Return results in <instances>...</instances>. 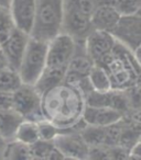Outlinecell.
Returning a JSON list of instances; mask_svg holds the SVG:
<instances>
[{
	"label": "cell",
	"mask_w": 141,
	"mask_h": 160,
	"mask_svg": "<svg viewBox=\"0 0 141 160\" xmlns=\"http://www.w3.org/2000/svg\"><path fill=\"white\" fill-rule=\"evenodd\" d=\"M85 108L84 94L66 82L55 86L42 94L43 116L62 131L79 123L83 118Z\"/></svg>",
	"instance_id": "obj_1"
},
{
	"label": "cell",
	"mask_w": 141,
	"mask_h": 160,
	"mask_svg": "<svg viewBox=\"0 0 141 160\" xmlns=\"http://www.w3.org/2000/svg\"><path fill=\"white\" fill-rule=\"evenodd\" d=\"M63 0H35V22L30 36L49 42L62 32Z\"/></svg>",
	"instance_id": "obj_2"
},
{
	"label": "cell",
	"mask_w": 141,
	"mask_h": 160,
	"mask_svg": "<svg viewBox=\"0 0 141 160\" xmlns=\"http://www.w3.org/2000/svg\"><path fill=\"white\" fill-rule=\"evenodd\" d=\"M47 42L30 36L18 72L23 83L33 85L46 67Z\"/></svg>",
	"instance_id": "obj_3"
},
{
	"label": "cell",
	"mask_w": 141,
	"mask_h": 160,
	"mask_svg": "<svg viewBox=\"0 0 141 160\" xmlns=\"http://www.w3.org/2000/svg\"><path fill=\"white\" fill-rule=\"evenodd\" d=\"M12 109L17 111L24 120L38 121L44 118L42 113V94L33 85L22 83L12 93Z\"/></svg>",
	"instance_id": "obj_4"
},
{
	"label": "cell",
	"mask_w": 141,
	"mask_h": 160,
	"mask_svg": "<svg viewBox=\"0 0 141 160\" xmlns=\"http://www.w3.org/2000/svg\"><path fill=\"white\" fill-rule=\"evenodd\" d=\"M76 48V41L69 34L61 32L47 42L46 66L66 68Z\"/></svg>",
	"instance_id": "obj_5"
},
{
	"label": "cell",
	"mask_w": 141,
	"mask_h": 160,
	"mask_svg": "<svg viewBox=\"0 0 141 160\" xmlns=\"http://www.w3.org/2000/svg\"><path fill=\"white\" fill-rule=\"evenodd\" d=\"M54 145L63 153L65 159L85 160L89 156V146L82 136L81 132L62 131L55 139Z\"/></svg>",
	"instance_id": "obj_6"
},
{
	"label": "cell",
	"mask_w": 141,
	"mask_h": 160,
	"mask_svg": "<svg viewBox=\"0 0 141 160\" xmlns=\"http://www.w3.org/2000/svg\"><path fill=\"white\" fill-rule=\"evenodd\" d=\"M63 6L64 9H63L62 32L73 36L75 41L86 40L88 34L94 30L90 17L64 2Z\"/></svg>",
	"instance_id": "obj_7"
},
{
	"label": "cell",
	"mask_w": 141,
	"mask_h": 160,
	"mask_svg": "<svg viewBox=\"0 0 141 160\" xmlns=\"http://www.w3.org/2000/svg\"><path fill=\"white\" fill-rule=\"evenodd\" d=\"M116 38L130 49L141 43V14L122 16L119 24L112 32Z\"/></svg>",
	"instance_id": "obj_8"
},
{
	"label": "cell",
	"mask_w": 141,
	"mask_h": 160,
	"mask_svg": "<svg viewBox=\"0 0 141 160\" xmlns=\"http://www.w3.org/2000/svg\"><path fill=\"white\" fill-rule=\"evenodd\" d=\"M30 40V35L24 33L19 29H16L11 33V35L0 45L7 57L9 67L18 71L21 60L24 55L28 42Z\"/></svg>",
	"instance_id": "obj_9"
},
{
	"label": "cell",
	"mask_w": 141,
	"mask_h": 160,
	"mask_svg": "<svg viewBox=\"0 0 141 160\" xmlns=\"http://www.w3.org/2000/svg\"><path fill=\"white\" fill-rule=\"evenodd\" d=\"M9 10L17 29L31 35L35 22V0H12Z\"/></svg>",
	"instance_id": "obj_10"
},
{
	"label": "cell",
	"mask_w": 141,
	"mask_h": 160,
	"mask_svg": "<svg viewBox=\"0 0 141 160\" xmlns=\"http://www.w3.org/2000/svg\"><path fill=\"white\" fill-rule=\"evenodd\" d=\"M117 38L111 32L93 30L85 40V46L88 55L95 62H98L103 56L110 53L114 49Z\"/></svg>",
	"instance_id": "obj_11"
},
{
	"label": "cell",
	"mask_w": 141,
	"mask_h": 160,
	"mask_svg": "<svg viewBox=\"0 0 141 160\" xmlns=\"http://www.w3.org/2000/svg\"><path fill=\"white\" fill-rule=\"evenodd\" d=\"M83 118L88 125L106 127L121 121L123 118V114L112 108L86 105Z\"/></svg>",
	"instance_id": "obj_12"
},
{
	"label": "cell",
	"mask_w": 141,
	"mask_h": 160,
	"mask_svg": "<svg viewBox=\"0 0 141 160\" xmlns=\"http://www.w3.org/2000/svg\"><path fill=\"white\" fill-rule=\"evenodd\" d=\"M121 17L122 14L118 9L111 7V6L100 3L90 17L93 29L112 33L120 22Z\"/></svg>",
	"instance_id": "obj_13"
},
{
	"label": "cell",
	"mask_w": 141,
	"mask_h": 160,
	"mask_svg": "<svg viewBox=\"0 0 141 160\" xmlns=\"http://www.w3.org/2000/svg\"><path fill=\"white\" fill-rule=\"evenodd\" d=\"M66 70V68H55V67L46 66L39 79L36 80V82L34 83V87L41 94H43L47 90L64 82Z\"/></svg>",
	"instance_id": "obj_14"
},
{
	"label": "cell",
	"mask_w": 141,
	"mask_h": 160,
	"mask_svg": "<svg viewBox=\"0 0 141 160\" xmlns=\"http://www.w3.org/2000/svg\"><path fill=\"white\" fill-rule=\"evenodd\" d=\"M23 120L24 118L14 109L0 110V135L6 142L14 139L17 129Z\"/></svg>",
	"instance_id": "obj_15"
},
{
	"label": "cell",
	"mask_w": 141,
	"mask_h": 160,
	"mask_svg": "<svg viewBox=\"0 0 141 160\" xmlns=\"http://www.w3.org/2000/svg\"><path fill=\"white\" fill-rule=\"evenodd\" d=\"M3 159L10 160H32L31 147L17 139L7 142L3 152Z\"/></svg>",
	"instance_id": "obj_16"
},
{
	"label": "cell",
	"mask_w": 141,
	"mask_h": 160,
	"mask_svg": "<svg viewBox=\"0 0 141 160\" xmlns=\"http://www.w3.org/2000/svg\"><path fill=\"white\" fill-rule=\"evenodd\" d=\"M88 79L93 89L97 91H109L112 89L111 79L109 73L107 72L103 66L95 64L88 73Z\"/></svg>",
	"instance_id": "obj_17"
},
{
	"label": "cell",
	"mask_w": 141,
	"mask_h": 160,
	"mask_svg": "<svg viewBox=\"0 0 141 160\" xmlns=\"http://www.w3.org/2000/svg\"><path fill=\"white\" fill-rule=\"evenodd\" d=\"M14 139L24 142L27 145H30V146L34 144L36 140L40 139L38 123L35 121L23 120L21 124L19 125L18 129H17Z\"/></svg>",
	"instance_id": "obj_18"
},
{
	"label": "cell",
	"mask_w": 141,
	"mask_h": 160,
	"mask_svg": "<svg viewBox=\"0 0 141 160\" xmlns=\"http://www.w3.org/2000/svg\"><path fill=\"white\" fill-rule=\"evenodd\" d=\"M22 83L21 77L17 70L10 67L0 70V91L14 93Z\"/></svg>",
	"instance_id": "obj_19"
},
{
	"label": "cell",
	"mask_w": 141,
	"mask_h": 160,
	"mask_svg": "<svg viewBox=\"0 0 141 160\" xmlns=\"http://www.w3.org/2000/svg\"><path fill=\"white\" fill-rule=\"evenodd\" d=\"M81 134L89 147L105 146L106 127L86 125L81 131Z\"/></svg>",
	"instance_id": "obj_20"
},
{
	"label": "cell",
	"mask_w": 141,
	"mask_h": 160,
	"mask_svg": "<svg viewBox=\"0 0 141 160\" xmlns=\"http://www.w3.org/2000/svg\"><path fill=\"white\" fill-rule=\"evenodd\" d=\"M16 29L9 8L0 7V45L11 35Z\"/></svg>",
	"instance_id": "obj_21"
},
{
	"label": "cell",
	"mask_w": 141,
	"mask_h": 160,
	"mask_svg": "<svg viewBox=\"0 0 141 160\" xmlns=\"http://www.w3.org/2000/svg\"><path fill=\"white\" fill-rule=\"evenodd\" d=\"M30 147H31L32 159L49 160L50 155L53 151L55 145H54L53 140L39 139L34 144H32Z\"/></svg>",
	"instance_id": "obj_22"
},
{
	"label": "cell",
	"mask_w": 141,
	"mask_h": 160,
	"mask_svg": "<svg viewBox=\"0 0 141 160\" xmlns=\"http://www.w3.org/2000/svg\"><path fill=\"white\" fill-rule=\"evenodd\" d=\"M38 128H39V135L40 139L44 140H54L55 137L62 132V129L58 126H56L53 122H51L47 118H42L38 121Z\"/></svg>",
	"instance_id": "obj_23"
},
{
	"label": "cell",
	"mask_w": 141,
	"mask_h": 160,
	"mask_svg": "<svg viewBox=\"0 0 141 160\" xmlns=\"http://www.w3.org/2000/svg\"><path fill=\"white\" fill-rule=\"evenodd\" d=\"M63 2L72 6L83 13L92 17L93 12L100 5V0H63Z\"/></svg>",
	"instance_id": "obj_24"
},
{
	"label": "cell",
	"mask_w": 141,
	"mask_h": 160,
	"mask_svg": "<svg viewBox=\"0 0 141 160\" xmlns=\"http://www.w3.org/2000/svg\"><path fill=\"white\" fill-rule=\"evenodd\" d=\"M126 92V96L129 103L130 111L131 110H139L141 109V85L134 83L131 87L123 89Z\"/></svg>",
	"instance_id": "obj_25"
},
{
	"label": "cell",
	"mask_w": 141,
	"mask_h": 160,
	"mask_svg": "<svg viewBox=\"0 0 141 160\" xmlns=\"http://www.w3.org/2000/svg\"><path fill=\"white\" fill-rule=\"evenodd\" d=\"M14 104V97L10 92L0 91V110L12 109Z\"/></svg>",
	"instance_id": "obj_26"
},
{
	"label": "cell",
	"mask_w": 141,
	"mask_h": 160,
	"mask_svg": "<svg viewBox=\"0 0 141 160\" xmlns=\"http://www.w3.org/2000/svg\"><path fill=\"white\" fill-rule=\"evenodd\" d=\"M130 159H139L141 160V138L138 142L133 146L130 152Z\"/></svg>",
	"instance_id": "obj_27"
},
{
	"label": "cell",
	"mask_w": 141,
	"mask_h": 160,
	"mask_svg": "<svg viewBox=\"0 0 141 160\" xmlns=\"http://www.w3.org/2000/svg\"><path fill=\"white\" fill-rule=\"evenodd\" d=\"M8 67H9V64H8L7 57H6L3 48L0 47V70H3V69H5V68H8Z\"/></svg>",
	"instance_id": "obj_28"
},
{
	"label": "cell",
	"mask_w": 141,
	"mask_h": 160,
	"mask_svg": "<svg viewBox=\"0 0 141 160\" xmlns=\"http://www.w3.org/2000/svg\"><path fill=\"white\" fill-rule=\"evenodd\" d=\"M132 53H133V56L136 57L138 64L141 66V43L139 45H137V46L132 49Z\"/></svg>",
	"instance_id": "obj_29"
},
{
	"label": "cell",
	"mask_w": 141,
	"mask_h": 160,
	"mask_svg": "<svg viewBox=\"0 0 141 160\" xmlns=\"http://www.w3.org/2000/svg\"><path fill=\"white\" fill-rule=\"evenodd\" d=\"M6 145H7V142H6L3 136L0 135V158H3V149H5Z\"/></svg>",
	"instance_id": "obj_30"
},
{
	"label": "cell",
	"mask_w": 141,
	"mask_h": 160,
	"mask_svg": "<svg viewBox=\"0 0 141 160\" xmlns=\"http://www.w3.org/2000/svg\"><path fill=\"white\" fill-rule=\"evenodd\" d=\"M12 0H0V7L1 8H9L11 5Z\"/></svg>",
	"instance_id": "obj_31"
}]
</instances>
